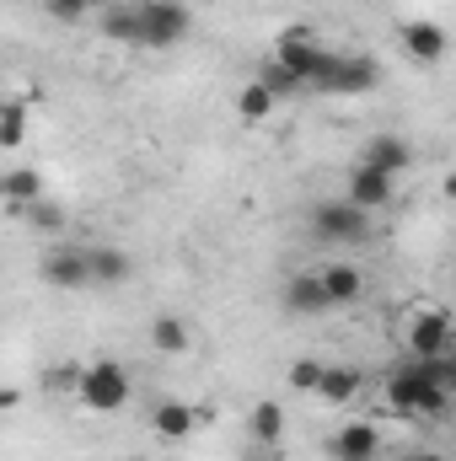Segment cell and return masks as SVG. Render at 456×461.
<instances>
[{
	"instance_id": "ba28073f",
	"label": "cell",
	"mask_w": 456,
	"mask_h": 461,
	"mask_svg": "<svg viewBox=\"0 0 456 461\" xmlns=\"http://www.w3.org/2000/svg\"><path fill=\"white\" fill-rule=\"evenodd\" d=\"M343 199L376 215V210H387V204L397 199V177H392V172H381V167H365V161H354V172L343 177Z\"/></svg>"
},
{
	"instance_id": "9c48e42d",
	"label": "cell",
	"mask_w": 456,
	"mask_h": 461,
	"mask_svg": "<svg viewBox=\"0 0 456 461\" xmlns=\"http://www.w3.org/2000/svg\"><path fill=\"white\" fill-rule=\"evenodd\" d=\"M279 306H285V317H328L333 312V295H328V285H323V274L312 268V274H290L285 279V290H279Z\"/></svg>"
},
{
	"instance_id": "277c9868",
	"label": "cell",
	"mask_w": 456,
	"mask_h": 461,
	"mask_svg": "<svg viewBox=\"0 0 456 461\" xmlns=\"http://www.w3.org/2000/svg\"><path fill=\"white\" fill-rule=\"evenodd\" d=\"M376 86H381V65L370 54H328L312 92H323V97H365Z\"/></svg>"
},
{
	"instance_id": "484cf974",
	"label": "cell",
	"mask_w": 456,
	"mask_h": 461,
	"mask_svg": "<svg viewBox=\"0 0 456 461\" xmlns=\"http://www.w3.org/2000/svg\"><path fill=\"white\" fill-rule=\"evenodd\" d=\"M92 5L97 0H43V16H54V22H87Z\"/></svg>"
},
{
	"instance_id": "ac0fdd59",
	"label": "cell",
	"mask_w": 456,
	"mask_h": 461,
	"mask_svg": "<svg viewBox=\"0 0 456 461\" xmlns=\"http://www.w3.org/2000/svg\"><path fill=\"white\" fill-rule=\"evenodd\" d=\"M0 194H5V204H16V210H32L38 199H49V194H43V172H32V167H11V172L0 177Z\"/></svg>"
},
{
	"instance_id": "4316f807",
	"label": "cell",
	"mask_w": 456,
	"mask_h": 461,
	"mask_svg": "<svg viewBox=\"0 0 456 461\" xmlns=\"http://www.w3.org/2000/svg\"><path fill=\"white\" fill-rule=\"evenodd\" d=\"M414 461H451V456H441V451H424V456H414Z\"/></svg>"
},
{
	"instance_id": "d4e9b609",
	"label": "cell",
	"mask_w": 456,
	"mask_h": 461,
	"mask_svg": "<svg viewBox=\"0 0 456 461\" xmlns=\"http://www.w3.org/2000/svg\"><path fill=\"white\" fill-rule=\"evenodd\" d=\"M27 215H32V226L49 230V236H59V230H65V221H70V215H65V210L54 204V199H38V204H32Z\"/></svg>"
},
{
	"instance_id": "ffe728a7",
	"label": "cell",
	"mask_w": 456,
	"mask_h": 461,
	"mask_svg": "<svg viewBox=\"0 0 456 461\" xmlns=\"http://www.w3.org/2000/svg\"><path fill=\"white\" fill-rule=\"evenodd\" d=\"M188 344H194V333H188V322L178 317V312H161V317H150V348L156 354H188Z\"/></svg>"
},
{
	"instance_id": "52a82bcc",
	"label": "cell",
	"mask_w": 456,
	"mask_h": 461,
	"mask_svg": "<svg viewBox=\"0 0 456 461\" xmlns=\"http://www.w3.org/2000/svg\"><path fill=\"white\" fill-rule=\"evenodd\" d=\"M397 43H403V54L414 59V65H441L446 54H451V32L441 27V22H430V16H414V22H403L397 27Z\"/></svg>"
},
{
	"instance_id": "9a60e30c",
	"label": "cell",
	"mask_w": 456,
	"mask_h": 461,
	"mask_svg": "<svg viewBox=\"0 0 456 461\" xmlns=\"http://www.w3.org/2000/svg\"><path fill=\"white\" fill-rule=\"evenodd\" d=\"M87 258H92V285L97 290H118V285L134 279V258L123 247H87Z\"/></svg>"
},
{
	"instance_id": "44dd1931",
	"label": "cell",
	"mask_w": 456,
	"mask_h": 461,
	"mask_svg": "<svg viewBox=\"0 0 456 461\" xmlns=\"http://www.w3.org/2000/svg\"><path fill=\"white\" fill-rule=\"evenodd\" d=\"M247 429H252L258 446H279V440H285V408H279V402H258V408L247 413Z\"/></svg>"
},
{
	"instance_id": "7c38bea8",
	"label": "cell",
	"mask_w": 456,
	"mask_h": 461,
	"mask_svg": "<svg viewBox=\"0 0 456 461\" xmlns=\"http://www.w3.org/2000/svg\"><path fill=\"white\" fill-rule=\"evenodd\" d=\"M328 456L333 461H381V429L365 424V419L343 424V429L328 435Z\"/></svg>"
},
{
	"instance_id": "7a4b0ae2",
	"label": "cell",
	"mask_w": 456,
	"mask_h": 461,
	"mask_svg": "<svg viewBox=\"0 0 456 461\" xmlns=\"http://www.w3.org/2000/svg\"><path fill=\"white\" fill-rule=\"evenodd\" d=\"M129 397H134V381L118 359H92L76 375V402L87 413H118V408H129Z\"/></svg>"
},
{
	"instance_id": "5b68a950",
	"label": "cell",
	"mask_w": 456,
	"mask_h": 461,
	"mask_svg": "<svg viewBox=\"0 0 456 461\" xmlns=\"http://www.w3.org/2000/svg\"><path fill=\"white\" fill-rule=\"evenodd\" d=\"M194 32V11L183 0H140V43L145 49H178Z\"/></svg>"
},
{
	"instance_id": "3957f363",
	"label": "cell",
	"mask_w": 456,
	"mask_h": 461,
	"mask_svg": "<svg viewBox=\"0 0 456 461\" xmlns=\"http://www.w3.org/2000/svg\"><path fill=\"white\" fill-rule=\"evenodd\" d=\"M328 54H333V49H323L306 27H290V32L274 43V54H269V59H274V65H279L301 92H312V86H317V76H323V65H328Z\"/></svg>"
},
{
	"instance_id": "8992f818",
	"label": "cell",
	"mask_w": 456,
	"mask_h": 461,
	"mask_svg": "<svg viewBox=\"0 0 456 461\" xmlns=\"http://www.w3.org/2000/svg\"><path fill=\"white\" fill-rule=\"evenodd\" d=\"M312 236L328 247H360V241H370V210H360L349 199H328L312 210Z\"/></svg>"
},
{
	"instance_id": "6da1fadb",
	"label": "cell",
	"mask_w": 456,
	"mask_h": 461,
	"mask_svg": "<svg viewBox=\"0 0 456 461\" xmlns=\"http://www.w3.org/2000/svg\"><path fill=\"white\" fill-rule=\"evenodd\" d=\"M387 408L397 419H446L451 413V386L435 381L424 359H414L387 381Z\"/></svg>"
},
{
	"instance_id": "2e32d148",
	"label": "cell",
	"mask_w": 456,
	"mask_h": 461,
	"mask_svg": "<svg viewBox=\"0 0 456 461\" xmlns=\"http://www.w3.org/2000/svg\"><path fill=\"white\" fill-rule=\"evenodd\" d=\"M360 386H365V375L354 365H328L323 370V386H317V402L323 408H349L360 397Z\"/></svg>"
},
{
	"instance_id": "83f0119b",
	"label": "cell",
	"mask_w": 456,
	"mask_h": 461,
	"mask_svg": "<svg viewBox=\"0 0 456 461\" xmlns=\"http://www.w3.org/2000/svg\"><path fill=\"white\" fill-rule=\"evenodd\" d=\"M446 199H456V172L446 177Z\"/></svg>"
},
{
	"instance_id": "8fae6325",
	"label": "cell",
	"mask_w": 456,
	"mask_h": 461,
	"mask_svg": "<svg viewBox=\"0 0 456 461\" xmlns=\"http://www.w3.org/2000/svg\"><path fill=\"white\" fill-rule=\"evenodd\" d=\"M451 312H419L408 328V354L414 359H446L451 354Z\"/></svg>"
},
{
	"instance_id": "d6986e66",
	"label": "cell",
	"mask_w": 456,
	"mask_h": 461,
	"mask_svg": "<svg viewBox=\"0 0 456 461\" xmlns=\"http://www.w3.org/2000/svg\"><path fill=\"white\" fill-rule=\"evenodd\" d=\"M97 27H103V38H114V43H129V49H145V43H140V0H123V5H108Z\"/></svg>"
},
{
	"instance_id": "e0dca14e",
	"label": "cell",
	"mask_w": 456,
	"mask_h": 461,
	"mask_svg": "<svg viewBox=\"0 0 456 461\" xmlns=\"http://www.w3.org/2000/svg\"><path fill=\"white\" fill-rule=\"evenodd\" d=\"M317 274H323L333 306H354V301H365V268H354V263H323Z\"/></svg>"
},
{
	"instance_id": "603a6c76",
	"label": "cell",
	"mask_w": 456,
	"mask_h": 461,
	"mask_svg": "<svg viewBox=\"0 0 456 461\" xmlns=\"http://www.w3.org/2000/svg\"><path fill=\"white\" fill-rule=\"evenodd\" d=\"M22 134H27V108L22 103H5L0 108V150H16Z\"/></svg>"
},
{
	"instance_id": "cb8c5ba5",
	"label": "cell",
	"mask_w": 456,
	"mask_h": 461,
	"mask_svg": "<svg viewBox=\"0 0 456 461\" xmlns=\"http://www.w3.org/2000/svg\"><path fill=\"white\" fill-rule=\"evenodd\" d=\"M323 370H328V365H323L317 354H301V359L290 365V386H296V392H312V397H317V386H323Z\"/></svg>"
},
{
	"instance_id": "4fadbf2b",
	"label": "cell",
	"mask_w": 456,
	"mask_h": 461,
	"mask_svg": "<svg viewBox=\"0 0 456 461\" xmlns=\"http://www.w3.org/2000/svg\"><path fill=\"white\" fill-rule=\"evenodd\" d=\"M360 161H365V167H381V172H392V177H403V172L414 167V145L397 140V134H376V140H365Z\"/></svg>"
},
{
	"instance_id": "30bf717a",
	"label": "cell",
	"mask_w": 456,
	"mask_h": 461,
	"mask_svg": "<svg viewBox=\"0 0 456 461\" xmlns=\"http://www.w3.org/2000/svg\"><path fill=\"white\" fill-rule=\"evenodd\" d=\"M38 274H43L49 290H87L92 285V258H87V247H54V252H43Z\"/></svg>"
},
{
	"instance_id": "7402d4cb",
	"label": "cell",
	"mask_w": 456,
	"mask_h": 461,
	"mask_svg": "<svg viewBox=\"0 0 456 461\" xmlns=\"http://www.w3.org/2000/svg\"><path fill=\"white\" fill-rule=\"evenodd\" d=\"M274 103H279V92L263 86V81H247V86L236 92V113L247 118V123H263V118L274 113Z\"/></svg>"
},
{
	"instance_id": "5bb4252c",
	"label": "cell",
	"mask_w": 456,
	"mask_h": 461,
	"mask_svg": "<svg viewBox=\"0 0 456 461\" xmlns=\"http://www.w3.org/2000/svg\"><path fill=\"white\" fill-rule=\"evenodd\" d=\"M150 429L161 435V440H188L194 429H199V413H194V402H183V397H167V402H156V413H150Z\"/></svg>"
}]
</instances>
